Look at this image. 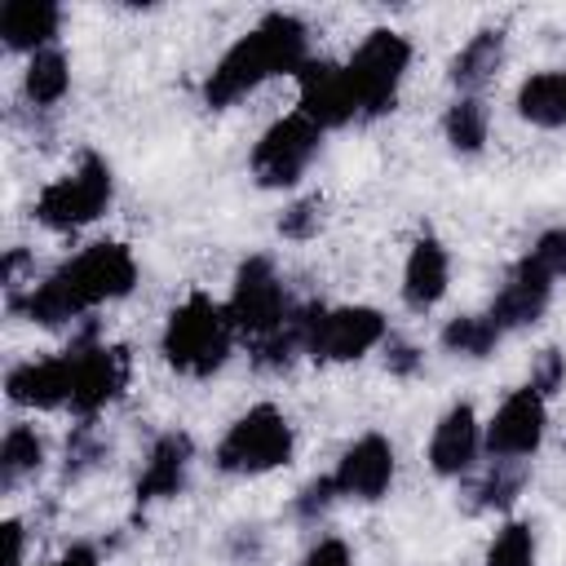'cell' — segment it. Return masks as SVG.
Returning a JSON list of instances; mask_svg holds the SVG:
<instances>
[{"label": "cell", "instance_id": "cell-32", "mask_svg": "<svg viewBox=\"0 0 566 566\" xmlns=\"http://www.w3.org/2000/svg\"><path fill=\"white\" fill-rule=\"evenodd\" d=\"M420 363H424V358H420L416 345H407V340H398V336L385 340V367H389L394 376H411Z\"/></svg>", "mask_w": 566, "mask_h": 566}, {"label": "cell", "instance_id": "cell-9", "mask_svg": "<svg viewBox=\"0 0 566 566\" xmlns=\"http://www.w3.org/2000/svg\"><path fill=\"white\" fill-rule=\"evenodd\" d=\"M318 150H323V128L310 115L292 111V115L274 119L256 137V146L248 155V168H252V177H256L261 190H292L310 172V164L318 159Z\"/></svg>", "mask_w": 566, "mask_h": 566}, {"label": "cell", "instance_id": "cell-15", "mask_svg": "<svg viewBox=\"0 0 566 566\" xmlns=\"http://www.w3.org/2000/svg\"><path fill=\"white\" fill-rule=\"evenodd\" d=\"M9 402L35 407V411H62L71 407V354H49V358H27L9 367L4 376Z\"/></svg>", "mask_w": 566, "mask_h": 566}, {"label": "cell", "instance_id": "cell-22", "mask_svg": "<svg viewBox=\"0 0 566 566\" xmlns=\"http://www.w3.org/2000/svg\"><path fill=\"white\" fill-rule=\"evenodd\" d=\"M66 88H71V62H66V53H62L57 44H53V49H40V53L27 57L22 93H27L31 106L49 111V106H57V102L66 97Z\"/></svg>", "mask_w": 566, "mask_h": 566}, {"label": "cell", "instance_id": "cell-25", "mask_svg": "<svg viewBox=\"0 0 566 566\" xmlns=\"http://www.w3.org/2000/svg\"><path fill=\"white\" fill-rule=\"evenodd\" d=\"M442 349L455 354V358H486L495 354V345L504 340V332L491 323V314H460L442 327Z\"/></svg>", "mask_w": 566, "mask_h": 566}, {"label": "cell", "instance_id": "cell-17", "mask_svg": "<svg viewBox=\"0 0 566 566\" xmlns=\"http://www.w3.org/2000/svg\"><path fill=\"white\" fill-rule=\"evenodd\" d=\"M447 287H451V252L433 234H420L402 261V305L424 314L447 296Z\"/></svg>", "mask_w": 566, "mask_h": 566}, {"label": "cell", "instance_id": "cell-20", "mask_svg": "<svg viewBox=\"0 0 566 566\" xmlns=\"http://www.w3.org/2000/svg\"><path fill=\"white\" fill-rule=\"evenodd\" d=\"M526 473H531V460H491L486 455V464H478L469 473V491H464L469 509L473 513H504L522 495Z\"/></svg>", "mask_w": 566, "mask_h": 566}, {"label": "cell", "instance_id": "cell-23", "mask_svg": "<svg viewBox=\"0 0 566 566\" xmlns=\"http://www.w3.org/2000/svg\"><path fill=\"white\" fill-rule=\"evenodd\" d=\"M442 137L455 155H478L491 137V106L482 97H455L442 115Z\"/></svg>", "mask_w": 566, "mask_h": 566}, {"label": "cell", "instance_id": "cell-24", "mask_svg": "<svg viewBox=\"0 0 566 566\" xmlns=\"http://www.w3.org/2000/svg\"><path fill=\"white\" fill-rule=\"evenodd\" d=\"M44 464V442L31 424H9L4 442H0V491H13L22 478L40 473Z\"/></svg>", "mask_w": 566, "mask_h": 566}, {"label": "cell", "instance_id": "cell-1", "mask_svg": "<svg viewBox=\"0 0 566 566\" xmlns=\"http://www.w3.org/2000/svg\"><path fill=\"white\" fill-rule=\"evenodd\" d=\"M133 287H137V256L124 243L102 239L80 248L40 283L31 279V287L13 296V305L40 327H66L75 318H88L97 305L128 296Z\"/></svg>", "mask_w": 566, "mask_h": 566}, {"label": "cell", "instance_id": "cell-11", "mask_svg": "<svg viewBox=\"0 0 566 566\" xmlns=\"http://www.w3.org/2000/svg\"><path fill=\"white\" fill-rule=\"evenodd\" d=\"M544 429H548V398L522 385L482 424V451L491 460H531L544 442Z\"/></svg>", "mask_w": 566, "mask_h": 566}, {"label": "cell", "instance_id": "cell-19", "mask_svg": "<svg viewBox=\"0 0 566 566\" xmlns=\"http://www.w3.org/2000/svg\"><path fill=\"white\" fill-rule=\"evenodd\" d=\"M500 66H504V35L500 31H478L451 57L447 80H451L455 97H482V88L495 80Z\"/></svg>", "mask_w": 566, "mask_h": 566}, {"label": "cell", "instance_id": "cell-4", "mask_svg": "<svg viewBox=\"0 0 566 566\" xmlns=\"http://www.w3.org/2000/svg\"><path fill=\"white\" fill-rule=\"evenodd\" d=\"M292 455H296L292 420L274 402H256L221 433V442L212 451V464L230 478H261V473H274L283 464H292Z\"/></svg>", "mask_w": 566, "mask_h": 566}, {"label": "cell", "instance_id": "cell-12", "mask_svg": "<svg viewBox=\"0 0 566 566\" xmlns=\"http://www.w3.org/2000/svg\"><path fill=\"white\" fill-rule=\"evenodd\" d=\"M553 287H557V279L544 274L531 256H522V261L504 274V283L495 287L486 314H491V323H495L504 336H509V332H526V327H535V323L544 318V310H548V301H553Z\"/></svg>", "mask_w": 566, "mask_h": 566}, {"label": "cell", "instance_id": "cell-13", "mask_svg": "<svg viewBox=\"0 0 566 566\" xmlns=\"http://www.w3.org/2000/svg\"><path fill=\"white\" fill-rule=\"evenodd\" d=\"M394 469H398L394 442H389L385 433H363V438H354V442L340 451V460H336V469H332V482H336V495H340V500L371 504V500H380V495L389 491Z\"/></svg>", "mask_w": 566, "mask_h": 566}, {"label": "cell", "instance_id": "cell-8", "mask_svg": "<svg viewBox=\"0 0 566 566\" xmlns=\"http://www.w3.org/2000/svg\"><path fill=\"white\" fill-rule=\"evenodd\" d=\"M230 318H234V332L252 345L270 340L274 332H283L296 314L279 270L270 256H248L239 270H234V287H230V301H226Z\"/></svg>", "mask_w": 566, "mask_h": 566}, {"label": "cell", "instance_id": "cell-6", "mask_svg": "<svg viewBox=\"0 0 566 566\" xmlns=\"http://www.w3.org/2000/svg\"><path fill=\"white\" fill-rule=\"evenodd\" d=\"M301 340L314 363H354L389 340V318L376 305H301Z\"/></svg>", "mask_w": 566, "mask_h": 566}, {"label": "cell", "instance_id": "cell-16", "mask_svg": "<svg viewBox=\"0 0 566 566\" xmlns=\"http://www.w3.org/2000/svg\"><path fill=\"white\" fill-rule=\"evenodd\" d=\"M190 464H195V442L181 429H168L150 442L142 473H137V500L155 504V500H177L190 482Z\"/></svg>", "mask_w": 566, "mask_h": 566}, {"label": "cell", "instance_id": "cell-3", "mask_svg": "<svg viewBox=\"0 0 566 566\" xmlns=\"http://www.w3.org/2000/svg\"><path fill=\"white\" fill-rule=\"evenodd\" d=\"M234 318L226 310V301H212L208 292H190L164 323L159 336V354L168 358L172 371L190 376V380H208L212 371L226 367V358L234 354Z\"/></svg>", "mask_w": 566, "mask_h": 566}, {"label": "cell", "instance_id": "cell-21", "mask_svg": "<svg viewBox=\"0 0 566 566\" xmlns=\"http://www.w3.org/2000/svg\"><path fill=\"white\" fill-rule=\"evenodd\" d=\"M517 115L535 128H566V71H535L517 84Z\"/></svg>", "mask_w": 566, "mask_h": 566}, {"label": "cell", "instance_id": "cell-34", "mask_svg": "<svg viewBox=\"0 0 566 566\" xmlns=\"http://www.w3.org/2000/svg\"><path fill=\"white\" fill-rule=\"evenodd\" d=\"M49 566H102V557H97V548H88V544H71L57 562H49Z\"/></svg>", "mask_w": 566, "mask_h": 566}, {"label": "cell", "instance_id": "cell-28", "mask_svg": "<svg viewBox=\"0 0 566 566\" xmlns=\"http://www.w3.org/2000/svg\"><path fill=\"white\" fill-rule=\"evenodd\" d=\"M526 385L539 394V398H553L562 385H566V354L562 349H539L535 358H531V376H526Z\"/></svg>", "mask_w": 566, "mask_h": 566}, {"label": "cell", "instance_id": "cell-26", "mask_svg": "<svg viewBox=\"0 0 566 566\" xmlns=\"http://www.w3.org/2000/svg\"><path fill=\"white\" fill-rule=\"evenodd\" d=\"M482 566H535V531L526 522H504L491 535Z\"/></svg>", "mask_w": 566, "mask_h": 566}, {"label": "cell", "instance_id": "cell-5", "mask_svg": "<svg viewBox=\"0 0 566 566\" xmlns=\"http://www.w3.org/2000/svg\"><path fill=\"white\" fill-rule=\"evenodd\" d=\"M111 199H115V172H111L106 155L84 150L75 159V168L53 177L35 195V221L49 230H80V226L97 221L111 208Z\"/></svg>", "mask_w": 566, "mask_h": 566}, {"label": "cell", "instance_id": "cell-2", "mask_svg": "<svg viewBox=\"0 0 566 566\" xmlns=\"http://www.w3.org/2000/svg\"><path fill=\"white\" fill-rule=\"evenodd\" d=\"M310 62V31L296 13H265L248 35H239L203 75L208 106H234L239 97L256 93L274 75H301Z\"/></svg>", "mask_w": 566, "mask_h": 566}, {"label": "cell", "instance_id": "cell-27", "mask_svg": "<svg viewBox=\"0 0 566 566\" xmlns=\"http://www.w3.org/2000/svg\"><path fill=\"white\" fill-rule=\"evenodd\" d=\"M318 226H323V199H318V195L287 203V208H283V217H279V234H283V239H296V243L314 239V234H318Z\"/></svg>", "mask_w": 566, "mask_h": 566}, {"label": "cell", "instance_id": "cell-14", "mask_svg": "<svg viewBox=\"0 0 566 566\" xmlns=\"http://www.w3.org/2000/svg\"><path fill=\"white\" fill-rule=\"evenodd\" d=\"M482 420L469 402H455L438 416L433 433H429V447H424V460L438 478H469L482 460Z\"/></svg>", "mask_w": 566, "mask_h": 566}, {"label": "cell", "instance_id": "cell-18", "mask_svg": "<svg viewBox=\"0 0 566 566\" xmlns=\"http://www.w3.org/2000/svg\"><path fill=\"white\" fill-rule=\"evenodd\" d=\"M62 9L53 0H4L0 4V40L13 53H40L57 44Z\"/></svg>", "mask_w": 566, "mask_h": 566}, {"label": "cell", "instance_id": "cell-29", "mask_svg": "<svg viewBox=\"0 0 566 566\" xmlns=\"http://www.w3.org/2000/svg\"><path fill=\"white\" fill-rule=\"evenodd\" d=\"M544 274H553V279H566V226H553V230H544L535 243H531V252H526Z\"/></svg>", "mask_w": 566, "mask_h": 566}, {"label": "cell", "instance_id": "cell-33", "mask_svg": "<svg viewBox=\"0 0 566 566\" xmlns=\"http://www.w3.org/2000/svg\"><path fill=\"white\" fill-rule=\"evenodd\" d=\"M27 535H22V522L18 517H9L4 522V566H27Z\"/></svg>", "mask_w": 566, "mask_h": 566}, {"label": "cell", "instance_id": "cell-30", "mask_svg": "<svg viewBox=\"0 0 566 566\" xmlns=\"http://www.w3.org/2000/svg\"><path fill=\"white\" fill-rule=\"evenodd\" d=\"M332 504H340V495H336V482H332V473H323V478H314L301 495H296V513L305 517V522H314V517H323Z\"/></svg>", "mask_w": 566, "mask_h": 566}, {"label": "cell", "instance_id": "cell-7", "mask_svg": "<svg viewBox=\"0 0 566 566\" xmlns=\"http://www.w3.org/2000/svg\"><path fill=\"white\" fill-rule=\"evenodd\" d=\"M407 66H411V40L398 35V31H389V27H376L340 62L345 84H349L363 119H376V115H385L394 106V97H398V88L407 80Z\"/></svg>", "mask_w": 566, "mask_h": 566}, {"label": "cell", "instance_id": "cell-31", "mask_svg": "<svg viewBox=\"0 0 566 566\" xmlns=\"http://www.w3.org/2000/svg\"><path fill=\"white\" fill-rule=\"evenodd\" d=\"M301 566H354V557H349V544H345V539L327 535V539H318V544L305 553Z\"/></svg>", "mask_w": 566, "mask_h": 566}, {"label": "cell", "instance_id": "cell-10", "mask_svg": "<svg viewBox=\"0 0 566 566\" xmlns=\"http://www.w3.org/2000/svg\"><path fill=\"white\" fill-rule=\"evenodd\" d=\"M71 416L93 420L102 407H111L124 385H128V354L119 345L97 340L93 332H84L71 349Z\"/></svg>", "mask_w": 566, "mask_h": 566}]
</instances>
